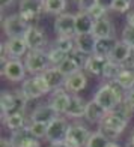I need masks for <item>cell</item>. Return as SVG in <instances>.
Returning a JSON list of instances; mask_svg holds the SVG:
<instances>
[{"label":"cell","mask_w":134,"mask_h":147,"mask_svg":"<svg viewBox=\"0 0 134 147\" xmlns=\"http://www.w3.org/2000/svg\"><path fill=\"white\" fill-rule=\"evenodd\" d=\"M107 110H104L101 105H99L97 101H89L88 107H86V113H84V120L88 123H101V120L107 116Z\"/></svg>","instance_id":"44dd1931"},{"label":"cell","mask_w":134,"mask_h":147,"mask_svg":"<svg viewBox=\"0 0 134 147\" xmlns=\"http://www.w3.org/2000/svg\"><path fill=\"white\" fill-rule=\"evenodd\" d=\"M47 54H48V60H50V65L54 66V68H57V66H60V63L63 62V60L68 57L69 54H65L63 51H60L57 48H54V47H51V48L47 51Z\"/></svg>","instance_id":"836d02e7"},{"label":"cell","mask_w":134,"mask_h":147,"mask_svg":"<svg viewBox=\"0 0 134 147\" xmlns=\"http://www.w3.org/2000/svg\"><path fill=\"white\" fill-rule=\"evenodd\" d=\"M105 62H107V59L99 57L97 54H90L88 57V60H86L84 72L89 74V75H92V77H103Z\"/></svg>","instance_id":"7402d4cb"},{"label":"cell","mask_w":134,"mask_h":147,"mask_svg":"<svg viewBox=\"0 0 134 147\" xmlns=\"http://www.w3.org/2000/svg\"><path fill=\"white\" fill-rule=\"evenodd\" d=\"M122 69H124V65L116 63V62H113V60L107 59V62H105V65H104L103 77L105 78V81H115Z\"/></svg>","instance_id":"4dcf8cb0"},{"label":"cell","mask_w":134,"mask_h":147,"mask_svg":"<svg viewBox=\"0 0 134 147\" xmlns=\"http://www.w3.org/2000/svg\"><path fill=\"white\" fill-rule=\"evenodd\" d=\"M44 2L45 0H20L18 3V14L29 24L38 21L41 14L44 12Z\"/></svg>","instance_id":"9c48e42d"},{"label":"cell","mask_w":134,"mask_h":147,"mask_svg":"<svg viewBox=\"0 0 134 147\" xmlns=\"http://www.w3.org/2000/svg\"><path fill=\"white\" fill-rule=\"evenodd\" d=\"M127 147H134V129L131 132V135L128 138V143H127Z\"/></svg>","instance_id":"f6af8a7d"},{"label":"cell","mask_w":134,"mask_h":147,"mask_svg":"<svg viewBox=\"0 0 134 147\" xmlns=\"http://www.w3.org/2000/svg\"><path fill=\"white\" fill-rule=\"evenodd\" d=\"M3 122V126L6 129H9L11 132H15L18 129H23L26 128V116H24V111H18V113H14V114H9L6 116L5 119H2Z\"/></svg>","instance_id":"484cf974"},{"label":"cell","mask_w":134,"mask_h":147,"mask_svg":"<svg viewBox=\"0 0 134 147\" xmlns=\"http://www.w3.org/2000/svg\"><path fill=\"white\" fill-rule=\"evenodd\" d=\"M127 23L131 24L133 27H134V12H131V14L128 15V18H127Z\"/></svg>","instance_id":"7dc6e473"},{"label":"cell","mask_w":134,"mask_h":147,"mask_svg":"<svg viewBox=\"0 0 134 147\" xmlns=\"http://www.w3.org/2000/svg\"><path fill=\"white\" fill-rule=\"evenodd\" d=\"M130 51H131L130 45H127L122 41H118L116 45H115V48H113V51H112L110 57H109V60H113V62H116V63L124 65L125 60L128 59V56H130Z\"/></svg>","instance_id":"83f0119b"},{"label":"cell","mask_w":134,"mask_h":147,"mask_svg":"<svg viewBox=\"0 0 134 147\" xmlns=\"http://www.w3.org/2000/svg\"><path fill=\"white\" fill-rule=\"evenodd\" d=\"M54 32L57 33V36L72 38V39H74L77 36V30H76V14L65 12V14L56 17Z\"/></svg>","instance_id":"8fae6325"},{"label":"cell","mask_w":134,"mask_h":147,"mask_svg":"<svg viewBox=\"0 0 134 147\" xmlns=\"http://www.w3.org/2000/svg\"><path fill=\"white\" fill-rule=\"evenodd\" d=\"M6 56L9 59H21L29 53V47L26 44L24 38H8V41L3 42Z\"/></svg>","instance_id":"9a60e30c"},{"label":"cell","mask_w":134,"mask_h":147,"mask_svg":"<svg viewBox=\"0 0 134 147\" xmlns=\"http://www.w3.org/2000/svg\"><path fill=\"white\" fill-rule=\"evenodd\" d=\"M107 144H109V140H107L101 132L95 131V132L90 134V137H89L84 147H107Z\"/></svg>","instance_id":"e575fe53"},{"label":"cell","mask_w":134,"mask_h":147,"mask_svg":"<svg viewBox=\"0 0 134 147\" xmlns=\"http://www.w3.org/2000/svg\"><path fill=\"white\" fill-rule=\"evenodd\" d=\"M128 2H130V3H133V2H134V0H128Z\"/></svg>","instance_id":"f907efd6"},{"label":"cell","mask_w":134,"mask_h":147,"mask_svg":"<svg viewBox=\"0 0 134 147\" xmlns=\"http://www.w3.org/2000/svg\"><path fill=\"white\" fill-rule=\"evenodd\" d=\"M74 42H76V48L80 50L84 54H93V48H95V42H97V38L92 35V33H84V35H77L74 38Z\"/></svg>","instance_id":"d4e9b609"},{"label":"cell","mask_w":134,"mask_h":147,"mask_svg":"<svg viewBox=\"0 0 134 147\" xmlns=\"http://www.w3.org/2000/svg\"><path fill=\"white\" fill-rule=\"evenodd\" d=\"M9 140L14 147H41V141L32 135L29 126L12 132Z\"/></svg>","instance_id":"5bb4252c"},{"label":"cell","mask_w":134,"mask_h":147,"mask_svg":"<svg viewBox=\"0 0 134 147\" xmlns=\"http://www.w3.org/2000/svg\"><path fill=\"white\" fill-rule=\"evenodd\" d=\"M47 147H63V144H50V146H47Z\"/></svg>","instance_id":"681fc988"},{"label":"cell","mask_w":134,"mask_h":147,"mask_svg":"<svg viewBox=\"0 0 134 147\" xmlns=\"http://www.w3.org/2000/svg\"><path fill=\"white\" fill-rule=\"evenodd\" d=\"M93 24H95V20L89 15V12L78 11L76 14V30H77V35L92 33Z\"/></svg>","instance_id":"603a6c76"},{"label":"cell","mask_w":134,"mask_h":147,"mask_svg":"<svg viewBox=\"0 0 134 147\" xmlns=\"http://www.w3.org/2000/svg\"><path fill=\"white\" fill-rule=\"evenodd\" d=\"M24 66L30 75H41L48 68H51L48 54L42 50V51H29L24 56Z\"/></svg>","instance_id":"277c9868"},{"label":"cell","mask_w":134,"mask_h":147,"mask_svg":"<svg viewBox=\"0 0 134 147\" xmlns=\"http://www.w3.org/2000/svg\"><path fill=\"white\" fill-rule=\"evenodd\" d=\"M88 57H89L88 54H84V53H82L80 50L76 48L62 63H60V66H57V68L65 77H69V75H72V74L84 71V65H86Z\"/></svg>","instance_id":"52a82bcc"},{"label":"cell","mask_w":134,"mask_h":147,"mask_svg":"<svg viewBox=\"0 0 134 147\" xmlns=\"http://www.w3.org/2000/svg\"><path fill=\"white\" fill-rule=\"evenodd\" d=\"M125 95L127 92L116 81H105L93 95V101H97L104 110L112 111L125 101Z\"/></svg>","instance_id":"6da1fadb"},{"label":"cell","mask_w":134,"mask_h":147,"mask_svg":"<svg viewBox=\"0 0 134 147\" xmlns=\"http://www.w3.org/2000/svg\"><path fill=\"white\" fill-rule=\"evenodd\" d=\"M124 68H128V69H134V47H131L130 56H128V59L125 60V63H124Z\"/></svg>","instance_id":"60d3db41"},{"label":"cell","mask_w":134,"mask_h":147,"mask_svg":"<svg viewBox=\"0 0 134 147\" xmlns=\"http://www.w3.org/2000/svg\"><path fill=\"white\" fill-rule=\"evenodd\" d=\"M90 131L82 123H72L66 134L63 147H84L90 137Z\"/></svg>","instance_id":"ba28073f"},{"label":"cell","mask_w":134,"mask_h":147,"mask_svg":"<svg viewBox=\"0 0 134 147\" xmlns=\"http://www.w3.org/2000/svg\"><path fill=\"white\" fill-rule=\"evenodd\" d=\"M115 81L122 87L125 92H128L134 87V69H128V68H124L120 71V74L118 75V78Z\"/></svg>","instance_id":"f546056e"},{"label":"cell","mask_w":134,"mask_h":147,"mask_svg":"<svg viewBox=\"0 0 134 147\" xmlns=\"http://www.w3.org/2000/svg\"><path fill=\"white\" fill-rule=\"evenodd\" d=\"M97 3H98V0H77L78 11H84V12H88L92 6H95Z\"/></svg>","instance_id":"ab89813d"},{"label":"cell","mask_w":134,"mask_h":147,"mask_svg":"<svg viewBox=\"0 0 134 147\" xmlns=\"http://www.w3.org/2000/svg\"><path fill=\"white\" fill-rule=\"evenodd\" d=\"M24 41L29 47V51H42L47 47V35L42 29L30 26L24 35Z\"/></svg>","instance_id":"4fadbf2b"},{"label":"cell","mask_w":134,"mask_h":147,"mask_svg":"<svg viewBox=\"0 0 134 147\" xmlns=\"http://www.w3.org/2000/svg\"><path fill=\"white\" fill-rule=\"evenodd\" d=\"M56 117H59V114L51 108L50 104L47 102V104H44V105L36 107V108L32 111V114H30V122H39V123L50 125Z\"/></svg>","instance_id":"e0dca14e"},{"label":"cell","mask_w":134,"mask_h":147,"mask_svg":"<svg viewBox=\"0 0 134 147\" xmlns=\"http://www.w3.org/2000/svg\"><path fill=\"white\" fill-rule=\"evenodd\" d=\"M86 86H88V77H86V74L83 71H80L77 74H72V75L66 77L63 87L71 95H77L78 92L86 89Z\"/></svg>","instance_id":"2e32d148"},{"label":"cell","mask_w":134,"mask_h":147,"mask_svg":"<svg viewBox=\"0 0 134 147\" xmlns=\"http://www.w3.org/2000/svg\"><path fill=\"white\" fill-rule=\"evenodd\" d=\"M20 92L21 95L26 98V101H35V99H39L41 96H44V92L41 90L39 84L36 81L35 77L26 78L24 81L21 83V87H20Z\"/></svg>","instance_id":"ac0fdd59"},{"label":"cell","mask_w":134,"mask_h":147,"mask_svg":"<svg viewBox=\"0 0 134 147\" xmlns=\"http://www.w3.org/2000/svg\"><path fill=\"white\" fill-rule=\"evenodd\" d=\"M127 126L128 122L116 116L113 111H109L107 116L101 120V123H98V132H101L109 141H116L120 134L127 129Z\"/></svg>","instance_id":"7a4b0ae2"},{"label":"cell","mask_w":134,"mask_h":147,"mask_svg":"<svg viewBox=\"0 0 134 147\" xmlns=\"http://www.w3.org/2000/svg\"><path fill=\"white\" fill-rule=\"evenodd\" d=\"M69 126L71 125L68 123L66 117H62V116L56 117L48 125V128H47L45 140L50 144H63L65 138H66V134L69 131Z\"/></svg>","instance_id":"8992f818"},{"label":"cell","mask_w":134,"mask_h":147,"mask_svg":"<svg viewBox=\"0 0 134 147\" xmlns=\"http://www.w3.org/2000/svg\"><path fill=\"white\" fill-rule=\"evenodd\" d=\"M89 12V15L95 20H101V18H105V14H107V8L105 6H103V5H99V3H97L95 6H92V8L88 11Z\"/></svg>","instance_id":"f35d334b"},{"label":"cell","mask_w":134,"mask_h":147,"mask_svg":"<svg viewBox=\"0 0 134 147\" xmlns=\"http://www.w3.org/2000/svg\"><path fill=\"white\" fill-rule=\"evenodd\" d=\"M69 102H71V93L66 92L65 87L56 89L50 93L48 104L59 116H65V113L69 107Z\"/></svg>","instance_id":"7c38bea8"},{"label":"cell","mask_w":134,"mask_h":147,"mask_svg":"<svg viewBox=\"0 0 134 147\" xmlns=\"http://www.w3.org/2000/svg\"><path fill=\"white\" fill-rule=\"evenodd\" d=\"M32 24H29L26 20L20 17V14H12L3 18L2 23V29L3 33L8 38H24L26 32Z\"/></svg>","instance_id":"5b68a950"},{"label":"cell","mask_w":134,"mask_h":147,"mask_svg":"<svg viewBox=\"0 0 134 147\" xmlns=\"http://www.w3.org/2000/svg\"><path fill=\"white\" fill-rule=\"evenodd\" d=\"M120 41L125 42L127 45H130V47H134V27L131 24L127 23L122 33H120Z\"/></svg>","instance_id":"8d00e7d4"},{"label":"cell","mask_w":134,"mask_h":147,"mask_svg":"<svg viewBox=\"0 0 134 147\" xmlns=\"http://www.w3.org/2000/svg\"><path fill=\"white\" fill-rule=\"evenodd\" d=\"M107 147H122L119 143H116V141H109V144H107Z\"/></svg>","instance_id":"c3c4849f"},{"label":"cell","mask_w":134,"mask_h":147,"mask_svg":"<svg viewBox=\"0 0 134 147\" xmlns=\"http://www.w3.org/2000/svg\"><path fill=\"white\" fill-rule=\"evenodd\" d=\"M26 72L27 71L21 59H9L5 65H2V77L12 83H23L26 80Z\"/></svg>","instance_id":"30bf717a"},{"label":"cell","mask_w":134,"mask_h":147,"mask_svg":"<svg viewBox=\"0 0 134 147\" xmlns=\"http://www.w3.org/2000/svg\"><path fill=\"white\" fill-rule=\"evenodd\" d=\"M68 6V0H45L44 2V11L47 14L53 15H62L65 14V9Z\"/></svg>","instance_id":"f1b7e54d"},{"label":"cell","mask_w":134,"mask_h":147,"mask_svg":"<svg viewBox=\"0 0 134 147\" xmlns=\"http://www.w3.org/2000/svg\"><path fill=\"white\" fill-rule=\"evenodd\" d=\"M131 8V3L128 0H113L110 5V9H113L115 12H119V14H125L128 12Z\"/></svg>","instance_id":"74e56055"},{"label":"cell","mask_w":134,"mask_h":147,"mask_svg":"<svg viewBox=\"0 0 134 147\" xmlns=\"http://www.w3.org/2000/svg\"><path fill=\"white\" fill-rule=\"evenodd\" d=\"M92 35L97 39L115 38V27H113V23L107 17L101 18V20H97L95 24H93V29H92Z\"/></svg>","instance_id":"d6986e66"},{"label":"cell","mask_w":134,"mask_h":147,"mask_svg":"<svg viewBox=\"0 0 134 147\" xmlns=\"http://www.w3.org/2000/svg\"><path fill=\"white\" fill-rule=\"evenodd\" d=\"M29 131L32 132V135L38 138V140H41L44 138L45 140V135H47V128H48V125H45V123H39V122H29Z\"/></svg>","instance_id":"d590c367"},{"label":"cell","mask_w":134,"mask_h":147,"mask_svg":"<svg viewBox=\"0 0 134 147\" xmlns=\"http://www.w3.org/2000/svg\"><path fill=\"white\" fill-rule=\"evenodd\" d=\"M112 2H113V0H98V3L103 5V6H105V8H110Z\"/></svg>","instance_id":"bcb514c9"},{"label":"cell","mask_w":134,"mask_h":147,"mask_svg":"<svg viewBox=\"0 0 134 147\" xmlns=\"http://www.w3.org/2000/svg\"><path fill=\"white\" fill-rule=\"evenodd\" d=\"M12 2H14V0H0V6H2V11H5L6 8H9V6L12 5Z\"/></svg>","instance_id":"ee69618b"},{"label":"cell","mask_w":134,"mask_h":147,"mask_svg":"<svg viewBox=\"0 0 134 147\" xmlns=\"http://www.w3.org/2000/svg\"><path fill=\"white\" fill-rule=\"evenodd\" d=\"M26 98L21 95V92L15 90V92H9V90H2L0 93V108H2V119L6 116L14 114L18 111H24L26 108Z\"/></svg>","instance_id":"3957f363"},{"label":"cell","mask_w":134,"mask_h":147,"mask_svg":"<svg viewBox=\"0 0 134 147\" xmlns=\"http://www.w3.org/2000/svg\"><path fill=\"white\" fill-rule=\"evenodd\" d=\"M113 113H115L116 116H119L120 119H124L125 122H128L130 123V120H131V117H133V114H134V108L133 107L127 102V101H124V102H120L115 110H112Z\"/></svg>","instance_id":"d6a6232c"},{"label":"cell","mask_w":134,"mask_h":147,"mask_svg":"<svg viewBox=\"0 0 134 147\" xmlns=\"http://www.w3.org/2000/svg\"><path fill=\"white\" fill-rule=\"evenodd\" d=\"M42 77L45 78L47 84L50 86L51 92H53V90H56V89L63 87L65 80H66V77H65L63 74L59 71V68H54V66H51V68L47 69V71L42 74Z\"/></svg>","instance_id":"cb8c5ba5"},{"label":"cell","mask_w":134,"mask_h":147,"mask_svg":"<svg viewBox=\"0 0 134 147\" xmlns=\"http://www.w3.org/2000/svg\"><path fill=\"white\" fill-rule=\"evenodd\" d=\"M125 101L128 102L133 108H134V87L131 89V90H128L127 92V95H125Z\"/></svg>","instance_id":"b9f144b4"},{"label":"cell","mask_w":134,"mask_h":147,"mask_svg":"<svg viewBox=\"0 0 134 147\" xmlns=\"http://www.w3.org/2000/svg\"><path fill=\"white\" fill-rule=\"evenodd\" d=\"M54 48L63 51L65 54H71L72 51L76 50V42L72 38H62V36H57L56 42H54Z\"/></svg>","instance_id":"1f68e13d"},{"label":"cell","mask_w":134,"mask_h":147,"mask_svg":"<svg viewBox=\"0 0 134 147\" xmlns=\"http://www.w3.org/2000/svg\"><path fill=\"white\" fill-rule=\"evenodd\" d=\"M116 39L115 38H107V39H97L95 42V48H93V54H97L99 57L109 59L113 48L116 45Z\"/></svg>","instance_id":"4316f807"},{"label":"cell","mask_w":134,"mask_h":147,"mask_svg":"<svg viewBox=\"0 0 134 147\" xmlns=\"http://www.w3.org/2000/svg\"><path fill=\"white\" fill-rule=\"evenodd\" d=\"M86 107H88V102H86L83 98H80L78 95H71V102H69L68 110L65 113V117L66 119H82V117H84Z\"/></svg>","instance_id":"ffe728a7"},{"label":"cell","mask_w":134,"mask_h":147,"mask_svg":"<svg viewBox=\"0 0 134 147\" xmlns=\"http://www.w3.org/2000/svg\"><path fill=\"white\" fill-rule=\"evenodd\" d=\"M0 146H2V147H14V146H12V143H11V140L9 138H2V140H0Z\"/></svg>","instance_id":"7bdbcfd3"}]
</instances>
